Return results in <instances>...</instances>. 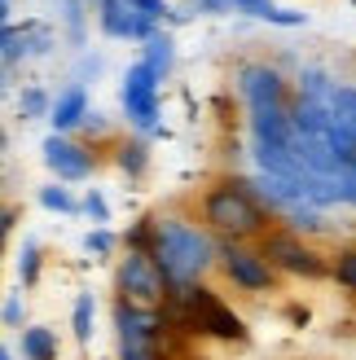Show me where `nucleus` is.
<instances>
[{"label": "nucleus", "instance_id": "obj_34", "mask_svg": "<svg viewBox=\"0 0 356 360\" xmlns=\"http://www.w3.org/2000/svg\"><path fill=\"white\" fill-rule=\"evenodd\" d=\"M352 5H356V0H352Z\"/></svg>", "mask_w": 356, "mask_h": 360}, {"label": "nucleus", "instance_id": "obj_28", "mask_svg": "<svg viewBox=\"0 0 356 360\" xmlns=\"http://www.w3.org/2000/svg\"><path fill=\"white\" fill-rule=\"evenodd\" d=\"M128 5H132L136 13L154 18V22H163V18H167V0H128Z\"/></svg>", "mask_w": 356, "mask_h": 360}, {"label": "nucleus", "instance_id": "obj_3", "mask_svg": "<svg viewBox=\"0 0 356 360\" xmlns=\"http://www.w3.org/2000/svg\"><path fill=\"white\" fill-rule=\"evenodd\" d=\"M115 290H119V299H128V303L158 308V303L167 299L172 281L163 277V268L154 264V255H146V250H128V255L119 259V268H115Z\"/></svg>", "mask_w": 356, "mask_h": 360}, {"label": "nucleus", "instance_id": "obj_19", "mask_svg": "<svg viewBox=\"0 0 356 360\" xmlns=\"http://www.w3.org/2000/svg\"><path fill=\"white\" fill-rule=\"evenodd\" d=\"M330 110H334V123H339L343 132L356 136V84H339V93H334Z\"/></svg>", "mask_w": 356, "mask_h": 360}, {"label": "nucleus", "instance_id": "obj_13", "mask_svg": "<svg viewBox=\"0 0 356 360\" xmlns=\"http://www.w3.org/2000/svg\"><path fill=\"white\" fill-rule=\"evenodd\" d=\"M18 356L23 360H58V334L49 326H27L18 334Z\"/></svg>", "mask_w": 356, "mask_h": 360}, {"label": "nucleus", "instance_id": "obj_21", "mask_svg": "<svg viewBox=\"0 0 356 360\" xmlns=\"http://www.w3.org/2000/svg\"><path fill=\"white\" fill-rule=\"evenodd\" d=\"M18 277H23V290L40 281V242L35 238H23V246H18Z\"/></svg>", "mask_w": 356, "mask_h": 360}, {"label": "nucleus", "instance_id": "obj_12", "mask_svg": "<svg viewBox=\"0 0 356 360\" xmlns=\"http://www.w3.org/2000/svg\"><path fill=\"white\" fill-rule=\"evenodd\" d=\"M141 49H146V53H141V62H146L158 79H167V75H172V66H176V40H172V35L158 27Z\"/></svg>", "mask_w": 356, "mask_h": 360}, {"label": "nucleus", "instance_id": "obj_33", "mask_svg": "<svg viewBox=\"0 0 356 360\" xmlns=\"http://www.w3.org/2000/svg\"><path fill=\"white\" fill-rule=\"evenodd\" d=\"M5 5H13V0H5Z\"/></svg>", "mask_w": 356, "mask_h": 360}, {"label": "nucleus", "instance_id": "obj_8", "mask_svg": "<svg viewBox=\"0 0 356 360\" xmlns=\"http://www.w3.org/2000/svg\"><path fill=\"white\" fill-rule=\"evenodd\" d=\"M40 150H44V167L58 176V180H66V185L88 180V176H93V167H97L93 150L80 146V141H70V136H62V132H49Z\"/></svg>", "mask_w": 356, "mask_h": 360}, {"label": "nucleus", "instance_id": "obj_14", "mask_svg": "<svg viewBox=\"0 0 356 360\" xmlns=\"http://www.w3.org/2000/svg\"><path fill=\"white\" fill-rule=\"evenodd\" d=\"M234 5H238L242 13H251V18L273 22V27H304V22H308L304 9H281V5H273V0H234Z\"/></svg>", "mask_w": 356, "mask_h": 360}, {"label": "nucleus", "instance_id": "obj_30", "mask_svg": "<svg viewBox=\"0 0 356 360\" xmlns=\"http://www.w3.org/2000/svg\"><path fill=\"white\" fill-rule=\"evenodd\" d=\"M198 9H207V13H229V9H238L234 0H198Z\"/></svg>", "mask_w": 356, "mask_h": 360}, {"label": "nucleus", "instance_id": "obj_32", "mask_svg": "<svg viewBox=\"0 0 356 360\" xmlns=\"http://www.w3.org/2000/svg\"><path fill=\"white\" fill-rule=\"evenodd\" d=\"M0 360H18V352L13 347H0Z\"/></svg>", "mask_w": 356, "mask_h": 360}, {"label": "nucleus", "instance_id": "obj_4", "mask_svg": "<svg viewBox=\"0 0 356 360\" xmlns=\"http://www.w3.org/2000/svg\"><path fill=\"white\" fill-rule=\"evenodd\" d=\"M260 250L269 255L273 268H281V273L291 277H326L334 264L322 259V250H317L304 233H291V229H269L260 238Z\"/></svg>", "mask_w": 356, "mask_h": 360}, {"label": "nucleus", "instance_id": "obj_9", "mask_svg": "<svg viewBox=\"0 0 356 360\" xmlns=\"http://www.w3.org/2000/svg\"><path fill=\"white\" fill-rule=\"evenodd\" d=\"M93 5H97V22H101V31L110 35V40H141V44H146L150 35L158 31L154 18L136 13L128 0H93Z\"/></svg>", "mask_w": 356, "mask_h": 360}, {"label": "nucleus", "instance_id": "obj_2", "mask_svg": "<svg viewBox=\"0 0 356 360\" xmlns=\"http://www.w3.org/2000/svg\"><path fill=\"white\" fill-rule=\"evenodd\" d=\"M203 224L229 242H246V238H264L269 233V211L255 198L251 180H220L216 189H207L203 198Z\"/></svg>", "mask_w": 356, "mask_h": 360}, {"label": "nucleus", "instance_id": "obj_7", "mask_svg": "<svg viewBox=\"0 0 356 360\" xmlns=\"http://www.w3.org/2000/svg\"><path fill=\"white\" fill-rule=\"evenodd\" d=\"M158 84L163 79H158L141 58L123 70L119 105H123V119H128L136 132H154V123H158Z\"/></svg>", "mask_w": 356, "mask_h": 360}, {"label": "nucleus", "instance_id": "obj_17", "mask_svg": "<svg viewBox=\"0 0 356 360\" xmlns=\"http://www.w3.org/2000/svg\"><path fill=\"white\" fill-rule=\"evenodd\" d=\"M18 58H35V40H31V27L18 31L13 22H5V75L18 66Z\"/></svg>", "mask_w": 356, "mask_h": 360}, {"label": "nucleus", "instance_id": "obj_27", "mask_svg": "<svg viewBox=\"0 0 356 360\" xmlns=\"http://www.w3.org/2000/svg\"><path fill=\"white\" fill-rule=\"evenodd\" d=\"M84 215L93 220V229H106V220H110V202H106L101 189H88L84 193Z\"/></svg>", "mask_w": 356, "mask_h": 360}, {"label": "nucleus", "instance_id": "obj_29", "mask_svg": "<svg viewBox=\"0 0 356 360\" xmlns=\"http://www.w3.org/2000/svg\"><path fill=\"white\" fill-rule=\"evenodd\" d=\"M339 185H343V202L356 207V163H348V167L339 172Z\"/></svg>", "mask_w": 356, "mask_h": 360}, {"label": "nucleus", "instance_id": "obj_26", "mask_svg": "<svg viewBox=\"0 0 356 360\" xmlns=\"http://www.w3.org/2000/svg\"><path fill=\"white\" fill-rule=\"evenodd\" d=\"M115 246H119V238H115L110 229H88V238H84V250H88L93 259H110Z\"/></svg>", "mask_w": 356, "mask_h": 360}, {"label": "nucleus", "instance_id": "obj_6", "mask_svg": "<svg viewBox=\"0 0 356 360\" xmlns=\"http://www.w3.org/2000/svg\"><path fill=\"white\" fill-rule=\"evenodd\" d=\"M220 273L234 281V290L246 295H264L277 281V268L269 264L264 250H251L246 242H229V238H220Z\"/></svg>", "mask_w": 356, "mask_h": 360}, {"label": "nucleus", "instance_id": "obj_5", "mask_svg": "<svg viewBox=\"0 0 356 360\" xmlns=\"http://www.w3.org/2000/svg\"><path fill=\"white\" fill-rule=\"evenodd\" d=\"M238 97L246 105V115L255 110H291V88L286 75L273 66V62H246L238 66Z\"/></svg>", "mask_w": 356, "mask_h": 360}, {"label": "nucleus", "instance_id": "obj_31", "mask_svg": "<svg viewBox=\"0 0 356 360\" xmlns=\"http://www.w3.org/2000/svg\"><path fill=\"white\" fill-rule=\"evenodd\" d=\"M84 132H97V136H101V132H106V119H101L97 110H88V119H84Z\"/></svg>", "mask_w": 356, "mask_h": 360}, {"label": "nucleus", "instance_id": "obj_24", "mask_svg": "<svg viewBox=\"0 0 356 360\" xmlns=\"http://www.w3.org/2000/svg\"><path fill=\"white\" fill-rule=\"evenodd\" d=\"M0 321H5V330H18V334H23V326H27V295H23V290H9V295H5Z\"/></svg>", "mask_w": 356, "mask_h": 360}, {"label": "nucleus", "instance_id": "obj_15", "mask_svg": "<svg viewBox=\"0 0 356 360\" xmlns=\"http://www.w3.org/2000/svg\"><path fill=\"white\" fill-rule=\"evenodd\" d=\"M93 316H97V299L93 295H75V308H70V334H75V343H93Z\"/></svg>", "mask_w": 356, "mask_h": 360}, {"label": "nucleus", "instance_id": "obj_25", "mask_svg": "<svg viewBox=\"0 0 356 360\" xmlns=\"http://www.w3.org/2000/svg\"><path fill=\"white\" fill-rule=\"evenodd\" d=\"M62 5V18H66V35L70 44L84 49V0H58Z\"/></svg>", "mask_w": 356, "mask_h": 360}, {"label": "nucleus", "instance_id": "obj_10", "mask_svg": "<svg viewBox=\"0 0 356 360\" xmlns=\"http://www.w3.org/2000/svg\"><path fill=\"white\" fill-rule=\"evenodd\" d=\"M84 119H88V93H84V84H66L58 97H53V115H49V123H53V132H75V128H84Z\"/></svg>", "mask_w": 356, "mask_h": 360}, {"label": "nucleus", "instance_id": "obj_11", "mask_svg": "<svg viewBox=\"0 0 356 360\" xmlns=\"http://www.w3.org/2000/svg\"><path fill=\"white\" fill-rule=\"evenodd\" d=\"M295 79H299V93H295V97H308V101H322V105H330L334 93H339V79H334L326 66H312V62L299 66Z\"/></svg>", "mask_w": 356, "mask_h": 360}, {"label": "nucleus", "instance_id": "obj_1", "mask_svg": "<svg viewBox=\"0 0 356 360\" xmlns=\"http://www.w3.org/2000/svg\"><path fill=\"white\" fill-rule=\"evenodd\" d=\"M154 264L163 268V277L172 285L181 281H203L211 268L220 264V238L207 224H189V220H154V242H150Z\"/></svg>", "mask_w": 356, "mask_h": 360}, {"label": "nucleus", "instance_id": "obj_16", "mask_svg": "<svg viewBox=\"0 0 356 360\" xmlns=\"http://www.w3.org/2000/svg\"><path fill=\"white\" fill-rule=\"evenodd\" d=\"M281 229H291V233H304V238H312V233H326V211L322 207H295L291 215H281Z\"/></svg>", "mask_w": 356, "mask_h": 360}, {"label": "nucleus", "instance_id": "obj_20", "mask_svg": "<svg viewBox=\"0 0 356 360\" xmlns=\"http://www.w3.org/2000/svg\"><path fill=\"white\" fill-rule=\"evenodd\" d=\"M18 115L23 119H49L53 115V97L44 93V88H23V93H18Z\"/></svg>", "mask_w": 356, "mask_h": 360}, {"label": "nucleus", "instance_id": "obj_22", "mask_svg": "<svg viewBox=\"0 0 356 360\" xmlns=\"http://www.w3.org/2000/svg\"><path fill=\"white\" fill-rule=\"evenodd\" d=\"M40 207H44V211H62V215L84 211V202H75V193H70L66 185H44V189H40Z\"/></svg>", "mask_w": 356, "mask_h": 360}, {"label": "nucleus", "instance_id": "obj_18", "mask_svg": "<svg viewBox=\"0 0 356 360\" xmlns=\"http://www.w3.org/2000/svg\"><path fill=\"white\" fill-rule=\"evenodd\" d=\"M115 163L128 172V176H141L150 167V146H146V136H132V141H123V146L115 150Z\"/></svg>", "mask_w": 356, "mask_h": 360}, {"label": "nucleus", "instance_id": "obj_23", "mask_svg": "<svg viewBox=\"0 0 356 360\" xmlns=\"http://www.w3.org/2000/svg\"><path fill=\"white\" fill-rule=\"evenodd\" d=\"M330 277L339 281V290H348V295H356V246H348V250H339V259H334V268H330Z\"/></svg>", "mask_w": 356, "mask_h": 360}]
</instances>
